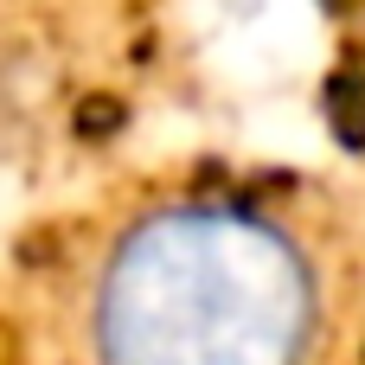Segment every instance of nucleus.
<instances>
[{
	"label": "nucleus",
	"instance_id": "f257e3e1",
	"mask_svg": "<svg viewBox=\"0 0 365 365\" xmlns=\"http://www.w3.org/2000/svg\"><path fill=\"white\" fill-rule=\"evenodd\" d=\"M321 282L308 250L250 205H160L96 276V365H308Z\"/></svg>",
	"mask_w": 365,
	"mask_h": 365
}]
</instances>
